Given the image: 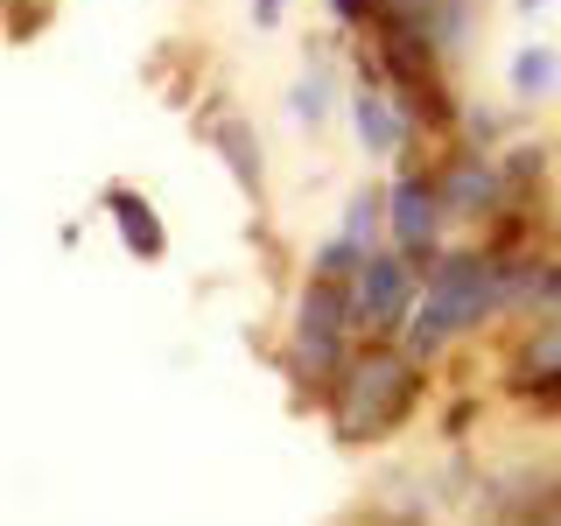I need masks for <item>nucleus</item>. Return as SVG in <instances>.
I'll use <instances>...</instances> for the list:
<instances>
[{
    "instance_id": "1",
    "label": "nucleus",
    "mask_w": 561,
    "mask_h": 526,
    "mask_svg": "<svg viewBox=\"0 0 561 526\" xmlns=\"http://www.w3.org/2000/svg\"><path fill=\"white\" fill-rule=\"evenodd\" d=\"M505 309V274H499V253L484 245H449V253L428 260L421 274V309L408 323V351L414 358H435L443 344H456L463 330H478L484 316Z\"/></svg>"
},
{
    "instance_id": "2",
    "label": "nucleus",
    "mask_w": 561,
    "mask_h": 526,
    "mask_svg": "<svg viewBox=\"0 0 561 526\" xmlns=\"http://www.w3.org/2000/svg\"><path fill=\"white\" fill-rule=\"evenodd\" d=\"M414 400H421V358L379 338L330 379V428H337V443H379L414 414Z\"/></svg>"
},
{
    "instance_id": "3",
    "label": "nucleus",
    "mask_w": 561,
    "mask_h": 526,
    "mask_svg": "<svg viewBox=\"0 0 561 526\" xmlns=\"http://www.w3.org/2000/svg\"><path fill=\"white\" fill-rule=\"evenodd\" d=\"M351 330H358V295H351V281L309 274L302 302H295V373L337 379L351 365Z\"/></svg>"
},
{
    "instance_id": "4",
    "label": "nucleus",
    "mask_w": 561,
    "mask_h": 526,
    "mask_svg": "<svg viewBox=\"0 0 561 526\" xmlns=\"http://www.w3.org/2000/svg\"><path fill=\"white\" fill-rule=\"evenodd\" d=\"M351 295H358V330H373V338H408V323L421 309V267L400 245H373L358 281H351Z\"/></svg>"
},
{
    "instance_id": "5",
    "label": "nucleus",
    "mask_w": 561,
    "mask_h": 526,
    "mask_svg": "<svg viewBox=\"0 0 561 526\" xmlns=\"http://www.w3.org/2000/svg\"><path fill=\"white\" fill-rule=\"evenodd\" d=\"M443 225H449V210H443V190H435V169L408 162L393 175V190H386V245H400L428 274V260L443 253Z\"/></svg>"
},
{
    "instance_id": "6",
    "label": "nucleus",
    "mask_w": 561,
    "mask_h": 526,
    "mask_svg": "<svg viewBox=\"0 0 561 526\" xmlns=\"http://www.w3.org/2000/svg\"><path fill=\"white\" fill-rule=\"evenodd\" d=\"M435 190H443V210L449 218H463V225H484V218H499L505 204H513V183H505V162L491 148H456L443 169H435Z\"/></svg>"
},
{
    "instance_id": "7",
    "label": "nucleus",
    "mask_w": 561,
    "mask_h": 526,
    "mask_svg": "<svg viewBox=\"0 0 561 526\" xmlns=\"http://www.w3.org/2000/svg\"><path fill=\"white\" fill-rule=\"evenodd\" d=\"M351 127H358V148L373 155V162H393V155L421 134L408 119V105L393 99V84L379 78V57H365V84L351 92Z\"/></svg>"
},
{
    "instance_id": "8",
    "label": "nucleus",
    "mask_w": 561,
    "mask_h": 526,
    "mask_svg": "<svg viewBox=\"0 0 561 526\" xmlns=\"http://www.w3.org/2000/svg\"><path fill=\"white\" fill-rule=\"evenodd\" d=\"M513 386L534 400H561V309H548L513 351Z\"/></svg>"
},
{
    "instance_id": "9",
    "label": "nucleus",
    "mask_w": 561,
    "mask_h": 526,
    "mask_svg": "<svg viewBox=\"0 0 561 526\" xmlns=\"http://www.w3.org/2000/svg\"><path fill=\"white\" fill-rule=\"evenodd\" d=\"M105 218H113V232H119V245H127L134 260H162L169 232H162V218H154V204L140 197V190L113 183V190H105Z\"/></svg>"
},
{
    "instance_id": "10",
    "label": "nucleus",
    "mask_w": 561,
    "mask_h": 526,
    "mask_svg": "<svg viewBox=\"0 0 561 526\" xmlns=\"http://www.w3.org/2000/svg\"><path fill=\"white\" fill-rule=\"evenodd\" d=\"M505 84H513L519 105H548L561 92V49L554 43H519L505 57Z\"/></svg>"
},
{
    "instance_id": "11",
    "label": "nucleus",
    "mask_w": 561,
    "mask_h": 526,
    "mask_svg": "<svg viewBox=\"0 0 561 526\" xmlns=\"http://www.w3.org/2000/svg\"><path fill=\"white\" fill-rule=\"evenodd\" d=\"M210 140H218V155H225V169L239 175V190L245 197H267V162H260V134L245 127L239 113H225L218 127H210Z\"/></svg>"
},
{
    "instance_id": "12",
    "label": "nucleus",
    "mask_w": 561,
    "mask_h": 526,
    "mask_svg": "<svg viewBox=\"0 0 561 526\" xmlns=\"http://www.w3.org/2000/svg\"><path fill=\"white\" fill-rule=\"evenodd\" d=\"M288 113L302 119V127H323V119H330V70L323 64H309L302 78L288 84Z\"/></svg>"
},
{
    "instance_id": "13",
    "label": "nucleus",
    "mask_w": 561,
    "mask_h": 526,
    "mask_svg": "<svg viewBox=\"0 0 561 526\" xmlns=\"http://www.w3.org/2000/svg\"><path fill=\"white\" fill-rule=\"evenodd\" d=\"M365 253H373V245H358V239H351V232H337V239H323V245H316L309 274H330V281H358V267H365Z\"/></svg>"
},
{
    "instance_id": "14",
    "label": "nucleus",
    "mask_w": 561,
    "mask_h": 526,
    "mask_svg": "<svg viewBox=\"0 0 561 526\" xmlns=\"http://www.w3.org/2000/svg\"><path fill=\"white\" fill-rule=\"evenodd\" d=\"M379 225H386V190H358V197H351V210H344V225H337V232H351L358 245H379Z\"/></svg>"
},
{
    "instance_id": "15",
    "label": "nucleus",
    "mask_w": 561,
    "mask_h": 526,
    "mask_svg": "<svg viewBox=\"0 0 561 526\" xmlns=\"http://www.w3.org/2000/svg\"><path fill=\"white\" fill-rule=\"evenodd\" d=\"M330 14H337V28H379L386 0H330Z\"/></svg>"
},
{
    "instance_id": "16",
    "label": "nucleus",
    "mask_w": 561,
    "mask_h": 526,
    "mask_svg": "<svg viewBox=\"0 0 561 526\" xmlns=\"http://www.w3.org/2000/svg\"><path fill=\"white\" fill-rule=\"evenodd\" d=\"M280 14H288V0H253V28H280Z\"/></svg>"
},
{
    "instance_id": "17",
    "label": "nucleus",
    "mask_w": 561,
    "mask_h": 526,
    "mask_svg": "<svg viewBox=\"0 0 561 526\" xmlns=\"http://www.w3.org/2000/svg\"><path fill=\"white\" fill-rule=\"evenodd\" d=\"M554 8V0H513V14H519V22H534V14H548Z\"/></svg>"
},
{
    "instance_id": "18",
    "label": "nucleus",
    "mask_w": 561,
    "mask_h": 526,
    "mask_svg": "<svg viewBox=\"0 0 561 526\" xmlns=\"http://www.w3.org/2000/svg\"><path fill=\"white\" fill-rule=\"evenodd\" d=\"M554 526H561V519H554Z\"/></svg>"
}]
</instances>
